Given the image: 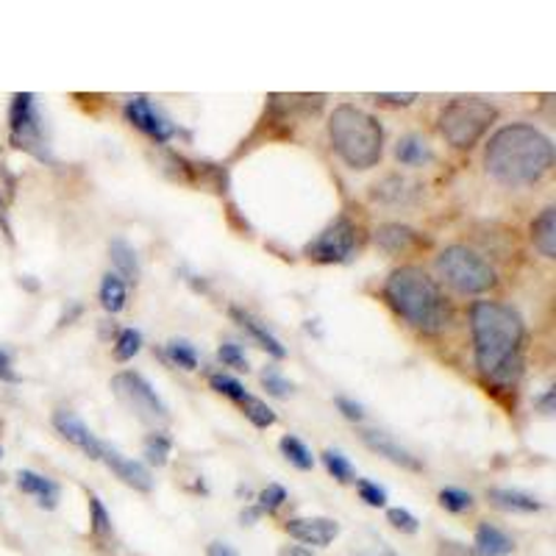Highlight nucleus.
<instances>
[{
	"label": "nucleus",
	"mask_w": 556,
	"mask_h": 556,
	"mask_svg": "<svg viewBox=\"0 0 556 556\" xmlns=\"http://www.w3.org/2000/svg\"><path fill=\"white\" fill-rule=\"evenodd\" d=\"M381 556H399V554H392V551H384V554H381Z\"/></svg>",
	"instance_id": "49530a36"
},
{
	"label": "nucleus",
	"mask_w": 556,
	"mask_h": 556,
	"mask_svg": "<svg viewBox=\"0 0 556 556\" xmlns=\"http://www.w3.org/2000/svg\"><path fill=\"white\" fill-rule=\"evenodd\" d=\"M206 556H240V551L235 545L223 543V540H215V543L206 545Z\"/></svg>",
	"instance_id": "79ce46f5"
},
{
	"label": "nucleus",
	"mask_w": 556,
	"mask_h": 556,
	"mask_svg": "<svg viewBox=\"0 0 556 556\" xmlns=\"http://www.w3.org/2000/svg\"><path fill=\"white\" fill-rule=\"evenodd\" d=\"M260 518H262V513H260V509H256V506H248V509H242V523L253 526Z\"/></svg>",
	"instance_id": "c03bdc74"
},
{
	"label": "nucleus",
	"mask_w": 556,
	"mask_h": 556,
	"mask_svg": "<svg viewBox=\"0 0 556 556\" xmlns=\"http://www.w3.org/2000/svg\"><path fill=\"white\" fill-rule=\"evenodd\" d=\"M167 356L173 359V365L184 367V370H195L198 367V351L184 340L167 342Z\"/></svg>",
	"instance_id": "2f4dec72"
},
{
	"label": "nucleus",
	"mask_w": 556,
	"mask_h": 556,
	"mask_svg": "<svg viewBox=\"0 0 556 556\" xmlns=\"http://www.w3.org/2000/svg\"><path fill=\"white\" fill-rule=\"evenodd\" d=\"M89 529H92V538L101 540V543L114 534L112 515H109V509L96 493L89 495Z\"/></svg>",
	"instance_id": "5701e85b"
},
{
	"label": "nucleus",
	"mask_w": 556,
	"mask_h": 556,
	"mask_svg": "<svg viewBox=\"0 0 556 556\" xmlns=\"http://www.w3.org/2000/svg\"><path fill=\"white\" fill-rule=\"evenodd\" d=\"M0 456H3V451H0Z\"/></svg>",
	"instance_id": "de8ad7c7"
},
{
	"label": "nucleus",
	"mask_w": 556,
	"mask_h": 556,
	"mask_svg": "<svg viewBox=\"0 0 556 556\" xmlns=\"http://www.w3.org/2000/svg\"><path fill=\"white\" fill-rule=\"evenodd\" d=\"M434 554L437 556H479L473 545H465L459 543V540H440Z\"/></svg>",
	"instance_id": "4c0bfd02"
},
{
	"label": "nucleus",
	"mask_w": 556,
	"mask_h": 556,
	"mask_svg": "<svg viewBox=\"0 0 556 556\" xmlns=\"http://www.w3.org/2000/svg\"><path fill=\"white\" fill-rule=\"evenodd\" d=\"M256 501H260V504H256V509H260L262 515H273V513H278L281 506H285L287 490L281 484H267Z\"/></svg>",
	"instance_id": "473e14b6"
},
{
	"label": "nucleus",
	"mask_w": 556,
	"mask_h": 556,
	"mask_svg": "<svg viewBox=\"0 0 556 556\" xmlns=\"http://www.w3.org/2000/svg\"><path fill=\"white\" fill-rule=\"evenodd\" d=\"M278 448H281V454H285L287 459H290L298 470H312V468H315V456H312V451L306 448L304 440H298L295 434H285V437H281V443H278Z\"/></svg>",
	"instance_id": "b1692460"
},
{
	"label": "nucleus",
	"mask_w": 556,
	"mask_h": 556,
	"mask_svg": "<svg viewBox=\"0 0 556 556\" xmlns=\"http://www.w3.org/2000/svg\"><path fill=\"white\" fill-rule=\"evenodd\" d=\"M395 156H399L401 165H424V162H429L431 159V151L426 148V142L420 137H415V134H409V137H404L399 142V148H395Z\"/></svg>",
	"instance_id": "393cba45"
},
{
	"label": "nucleus",
	"mask_w": 556,
	"mask_h": 556,
	"mask_svg": "<svg viewBox=\"0 0 556 556\" xmlns=\"http://www.w3.org/2000/svg\"><path fill=\"white\" fill-rule=\"evenodd\" d=\"M208 384H212V390H217L220 395H226V399L235 401V404H242V401L251 395V392H248L240 381L231 379V376H226V374H212L208 376Z\"/></svg>",
	"instance_id": "c756f323"
},
{
	"label": "nucleus",
	"mask_w": 556,
	"mask_h": 556,
	"mask_svg": "<svg viewBox=\"0 0 556 556\" xmlns=\"http://www.w3.org/2000/svg\"><path fill=\"white\" fill-rule=\"evenodd\" d=\"M376 242H379L387 253H406L412 251V248L424 245V237L417 235V231H412V228L401 226V223H387V226H381L379 231H376Z\"/></svg>",
	"instance_id": "a211bd4d"
},
{
	"label": "nucleus",
	"mask_w": 556,
	"mask_h": 556,
	"mask_svg": "<svg viewBox=\"0 0 556 556\" xmlns=\"http://www.w3.org/2000/svg\"><path fill=\"white\" fill-rule=\"evenodd\" d=\"M285 531L306 548H326L340 538V523L331 518H292L285 523Z\"/></svg>",
	"instance_id": "f8f14e48"
},
{
	"label": "nucleus",
	"mask_w": 556,
	"mask_h": 556,
	"mask_svg": "<svg viewBox=\"0 0 556 556\" xmlns=\"http://www.w3.org/2000/svg\"><path fill=\"white\" fill-rule=\"evenodd\" d=\"M384 295L392 309L424 334H440L451 323V306L443 290L420 267L406 265L392 270L384 285Z\"/></svg>",
	"instance_id": "7ed1b4c3"
},
{
	"label": "nucleus",
	"mask_w": 556,
	"mask_h": 556,
	"mask_svg": "<svg viewBox=\"0 0 556 556\" xmlns=\"http://www.w3.org/2000/svg\"><path fill=\"white\" fill-rule=\"evenodd\" d=\"M9 139L17 151L31 153L39 162H51V151L45 142L42 117H39L37 98L31 92H17L9 109Z\"/></svg>",
	"instance_id": "0eeeda50"
},
{
	"label": "nucleus",
	"mask_w": 556,
	"mask_h": 556,
	"mask_svg": "<svg viewBox=\"0 0 556 556\" xmlns=\"http://www.w3.org/2000/svg\"><path fill=\"white\" fill-rule=\"evenodd\" d=\"M498 112L490 103L473 101V98H459L448 103L440 114V131L454 148H473L486 128L493 126Z\"/></svg>",
	"instance_id": "423d86ee"
},
{
	"label": "nucleus",
	"mask_w": 556,
	"mask_h": 556,
	"mask_svg": "<svg viewBox=\"0 0 556 556\" xmlns=\"http://www.w3.org/2000/svg\"><path fill=\"white\" fill-rule=\"evenodd\" d=\"M486 173L506 187L534 184L554 165V142L534 126L515 123L490 139L484 153Z\"/></svg>",
	"instance_id": "f03ea898"
},
{
	"label": "nucleus",
	"mask_w": 556,
	"mask_h": 556,
	"mask_svg": "<svg viewBox=\"0 0 556 556\" xmlns=\"http://www.w3.org/2000/svg\"><path fill=\"white\" fill-rule=\"evenodd\" d=\"M0 381H7V384H17L20 376L14 374V359L12 351L9 348L0 345Z\"/></svg>",
	"instance_id": "58836bf2"
},
{
	"label": "nucleus",
	"mask_w": 556,
	"mask_h": 556,
	"mask_svg": "<svg viewBox=\"0 0 556 556\" xmlns=\"http://www.w3.org/2000/svg\"><path fill=\"white\" fill-rule=\"evenodd\" d=\"M337 409L342 412V417H348V420H354V424L365 420V409H362V404H356V401L345 399V395H340V399H337Z\"/></svg>",
	"instance_id": "ea45409f"
},
{
	"label": "nucleus",
	"mask_w": 556,
	"mask_h": 556,
	"mask_svg": "<svg viewBox=\"0 0 556 556\" xmlns=\"http://www.w3.org/2000/svg\"><path fill=\"white\" fill-rule=\"evenodd\" d=\"M114 395L146 424H167L170 420V412H167V404L156 395L151 384H148L146 376L134 374V370H123L112 379Z\"/></svg>",
	"instance_id": "6e6552de"
},
{
	"label": "nucleus",
	"mask_w": 556,
	"mask_h": 556,
	"mask_svg": "<svg viewBox=\"0 0 556 556\" xmlns=\"http://www.w3.org/2000/svg\"><path fill=\"white\" fill-rule=\"evenodd\" d=\"M486 498H490V504H493L495 509H501V513L538 515L545 509V504L538 495L523 493V490H513V486H493V490H486Z\"/></svg>",
	"instance_id": "4468645a"
},
{
	"label": "nucleus",
	"mask_w": 556,
	"mask_h": 556,
	"mask_svg": "<svg viewBox=\"0 0 556 556\" xmlns=\"http://www.w3.org/2000/svg\"><path fill=\"white\" fill-rule=\"evenodd\" d=\"M101 459L106 462V468L112 470V473L117 476L123 484L134 486V490H139V493H151V490H153L151 470H148L142 462L131 459V456H123L121 451L109 448V445H103Z\"/></svg>",
	"instance_id": "ddd939ff"
},
{
	"label": "nucleus",
	"mask_w": 556,
	"mask_h": 556,
	"mask_svg": "<svg viewBox=\"0 0 556 556\" xmlns=\"http://www.w3.org/2000/svg\"><path fill=\"white\" fill-rule=\"evenodd\" d=\"M437 273L462 295H481V292L493 290L498 281L495 267L465 245L445 248L437 256Z\"/></svg>",
	"instance_id": "39448f33"
},
{
	"label": "nucleus",
	"mask_w": 556,
	"mask_h": 556,
	"mask_svg": "<svg viewBox=\"0 0 556 556\" xmlns=\"http://www.w3.org/2000/svg\"><path fill=\"white\" fill-rule=\"evenodd\" d=\"M473 548L479 556H513L518 545H515V540L501 526L484 520V523L476 526Z\"/></svg>",
	"instance_id": "f3484780"
},
{
	"label": "nucleus",
	"mask_w": 556,
	"mask_h": 556,
	"mask_svg": "<svg viewBox=\"0 0 556 556\" xmlns=\"http://www.w3.org/2000/svg\"><path fill=\"white\" fill-rule=\"evenodd\" d=\"M126 281H123L117 273H106L101 281V304L103 309L112 312V315H117V312L126 309Z\"/></svg>",
	"instance_id": "412c9836"
},
{
	"label": "nucleus",
	"mask_w": 556,
	"mask_h": 556,
	"mask_svg": "<svg viewBox=\"0 0 556 556\" xmlns=\"http://www.w3.org/2000/svg\"><path fill=\"white\" fill-rule=\"evenodd\" d=\"M387 523H390L392 529H399L401 534H417V529H420V520H417L409 509H404V506H392V509H387Z\"/></svg>",
	"instance_id": "72a5a7b5"
},
{
	"label": "nucleus",
	"mask_w": 556,
	"mask_h": 556,
	"mask_svg": "<svg viewBox=\"0 0 556 556\" xmlns=\"http://www.w3.org/2000/svg\"><path fill=\"white\" fill-rule=\"evenodd\" d=\"M170 451H173V440L170 434H165V431H153V434L146 440V456L151 465H156V468H165L167 459H170Z\"/></svg>",
	"instance_id": "cd10ccee"
},
{
	"label": "nucleus",
	"mask_w": 556,
	"mask_h": 556,
	"mask_svg": "<svg viewBox=\"0 0 556 556\" xmlns=\"http://www.w3.org/2000/svg\"><path fill=\"white\" fill-rule=\"evenodd\" d=\"M126 121L142 134H148L156 142H167L176 137V128L170 121H165L162 114L153 109V103L146 96H134L126 101Z\"/></svg>",
	"instance_id": "9d476101"
},
{
	"label": "nucleus",
	"mask_w": 556,
	"mask_h": 556,
	"mask_svg": "<svg viewBox=\"0 0 556 556\" xmlns=\"http://www.w3.org/2000/svg\"><path fill=\"white\" fill-rule=\"evenodd\" d=\"M538 404L543 406V412H545V415H554V390H548V392H545V395H543V399L538 401Z\"/></svg>",
	"instance_id": "a18cd8bd"
},
{
	"label": "nucleus",
	"mask_w": 556,
	"mask_h": 556,
	"mask_svg": "<svg viewBox=\"0 0 556 556\" xmlns=\"http://www.w3.org/2000/svg\"><path fill=\"white\" fill-rule=\"evenodd\" d=\"M476 367L490 384L513 387L523 374V317L501 301H479L470 309Z\"/></svg>",
	"instance_id": "f257e3e1"
},
{
	"label": "nucleus",
	"mask_w": 556,
	"mask_h": 556,
	"mask_svg": "<svg viewBox=\"0 0 556 556\" xmlns=\"http://www.w3.org/2000/svg\"><path fill=\"white\" fill-rule=\"evenodd\" d=\"M356 493H359V498L365 501L367 506H374V509L387 506V490L384 486L374 484L370 479H356Z\"/></svg>",
	"instance_id": "f704fd0d"
},
{
	"label": "nucleus",
	"mask_w": 556,
	"mask_h": 556,
	"mask_svg": "<svg viewBox=\"0 0 556 556\" xmlns=\"http://www.w3.org/2000/svg\"><path fill=\"white\" fill-rule=\"evenodd\" d=\"M109 253H112L114 267L123 273V278H128V281H137L139 260H137V251H134V245H128L126 240H114L112 245H109Z\"/></svg>",
	"instance_id": "4be33fe9"
},
{
	"label": "nucleus",
	"mask_w": 556,
	"mask_h": 556,
	"mask_svg": "<svg viewBox=\"0 0 556 556\" xmlns=\"http://www.w3.org/2000/svg\"><path fill=\"white\" fill-rule=\"evenodd\" d=\"M374 98L381 103H390V106H409V103L417 101L415 92H406V96H387V92H379V96Z\"/></svg>",
	"instance_id": "a19ab883"
},
{
	"label": "nucleus",
	"mask_w": 556,
	"mask_h": 556,
	"mask_svg": "<svg viewBox=\"0 0 556 556\" xmlns=\"http://www.w3.org/2000/svg\"><path fill=\"white\" fill-rule=\"evenodd\" d=\"M356 248V226L348 217H337L315 242L306 245V256L320 265H342Z\"/></svg>",
	"instance_id": "1a4fd4ad"
},
{
	"label": "nucleus",
	"mask_w": 556,
	"mask_h": 556,
	"mask_svg": "<svg viewBox=\"0 0 556 556\" xmlns=\"http://www.w3.org/2000/svg\"><path fill=\"white\" fill-rule=\"evenodd\" d=\"M362 443L370 451H376L379 456H384V459H390L392 465H401L406 470H424V462L417 459L415 454H409L404 445L395 443L384 431H362Z\"/></svg>",
	"instance_id": "2eb2a0df"
},
{
	"label": "nucleus",
	"mask_w": 556,
	"mask_h": 556,
	"mask_svg": "<svg viewBox=\"0 0 556 556\" xmlns=\"http://www.w3.org/2000/svg\"><path fill=\"white\" fill-rule=\"evenodd\" d=\"M228 312H231V317H235V320L240 323L242 329H245L248 334L253 337V340H256L262 348H265L267 354L276 356V359H285V356H287L285 345H281V342H278L276 337H273L270 331H267L260 320H256V317L248 315V312H242V309H237V306H231V309H228Z\"/></svg>",
	"instance_id": "aec40b11"
},
{
	"label": "nucleus",
	"mask_w": 556,
	"mask_h": 556,
	"mask_svg": "<svg viewBox=\"0 0 556 556\" xmlns=\"http://www.w3.org/2000/svg\"><path fill=\"white\" fill-rule=\"evenodd\" d=\"M139 348H142V334L137 329H123L117 334V342H114V359L117 362H128L139 354Z\"/></svg>",
	"instance_id": "7c9ffc66"
},
{
	"label": "nucleus",
	"mask_w": 556,
	"mask_h": 556,
	"mask_svg": "<svg viewBox=\"0 0 556 556\" xmlns=\"http://www.w3.org/2000/svg\"><path fill=\"white\" fill-rule=\"evenodd\" d=\"M17 486H20V493L34 495L37 504L42 506V509H48V513L56 509L59 498H62V486H59L53 479H48V476L34 473V470H20Z\"/></svg>",
	"instance_id": "dca6fc26"
},
{
	"label": "nucleus",
	"mask_w": 556,
	"mask_h": 556,
	"mask_svg": "<svg viewBox=\"0 0 556 556\" xmlns=\"http://www.w3.org/2000/svg\"><path fill=\"white\" fill-rule=\"evenodd\" d=\"M531 242L543 253L545 260H554L556 256V208L545 206L540 212V217L531 223Z\"/></svg>",
	"instance_id": "6ab92c4d"
},
{
	"label": "nucleus",
	"mask_w": 556,
	"mask_h": 556,
	"mask_svg": "<svg viewBox=\"0 0 556 556\" xmlns=\"http://www.w3.org/2000/svg\"><path fill=\"white\" fill-rule=\"evenodd\" d=\"M323 465H326V470H329L340 484H351V481H356L354 465H351L340 451H331V448L326 451V454H323Z\"/></svg>",
	"instance_id": "c85d7f7f"
},
{
	"label": "nucleus",
	"mask_w": 556,
	"mask_h": 556,
	"mask_svg": "<svg viewBox=\"0 0 556 556\" xmlns=\"http://www.w3.org/2000/svg\"><path fill=\"white\" fill-rule=\"evenodd\" d=\"M53 429H56L67 443H73L78 451H84L89 459H101L103 443L92 434V431H89V426L84 424L76 412H70V409L53 412Z\"/></svg>",
	"instance_id": "9b49d317"
},
{
	"label": "nucleus",
	"mask_w": 556,
	"mask_h": 556,
	"mask_svg": "<svg viewBox=\"0 0 556 556\" xmlns=\"http://www.w3.org/2000/svg\"><path fill=\"white\" fill-rule=\"evenodd\" d=\"M276 556H315L306 545H281Z\"/></svg>",
	"instance_id": "37998d69"
},
{
	"label": "nucleus",
	"mask_w": 556,
	"mask_h": 556,
	"mask_svg": "<svg viewBox=\"0 0 556 556\" xmlns=\"http://www.w3.org/2000/svg\"><path fill=\"white\" fill-rule=\"evenodd\" d=\"M331 146L340 153V159L354 170H370L381 162V151H384V131L381 123L374 114L362 112V109L337 106L329 121Z\"/></svg>",
	"instance_id": "20e7f679"
},
{
	"label": "nucleus",
	"mask_w": 556,
	"mask_h": 556,
	"mask_svg": "<svg viewBox=\"0 0 556 556\" xmlns=\"http://www.w3.org/2000/svg\"><path fill=\"white\" fill-rule=\"evenodd\" d=\"M217 356H220V362L226 367H237V370H248V359L245 354L240 351V345H231V342H226V345H220V351H217Z\"/></svg>",
	"instance_id": "e433bc0d"
},
{
	"label": "nucleus",
	"mask_w": 556,
	"mask_h": 556,
	"mask_svg": "<svg viewBox=\"0 0 556 556\" xmlns=\"http://www.w3.org/2000/svg\"><path fill=\"white\" fill-rule=\"evenodd\" d=\"M262 384H265V390L270 392V395H276V399H287V395H292V381L278 374L276 367H267L265 374H262Z\"/></svg>",
	"instance_id": "c9c22d12"
},
{
	"label": "nucleus",
	"mask_w": 556,
	"mask_h": 556,
	"mask_svg": "<svg viewBox=\"0 0 556 556\" xmlns=\"http://www.w3.org/2000/svg\"><path fill=\"white\" fill-rule=\"evenodd\" d=\"M237 406H242L245 417L256 426V429H270V426L276 424V412H273L265 401L256 399V395H248V399Z\"/></svg>",
	"instance_id": "bb28decb"
},
{
	"label": "nucleus",
	"mask_w": 556,
	"mask_h": 556,
	"mask_svg": "<svg viewBox=\"0 0 556 556\" xmlns=\"http://www.w3.org/2000/svg\"><path fill=\"white\" fill-rule=\"evenodd\" d=\"M437 498H440V506H443V509H448V513L454 515H465L476 506L473 495H470L468 490H462V486H443V490L437 493Z\"/></svg>",
	"instance_id": "a878e982"
}]
</instances>
